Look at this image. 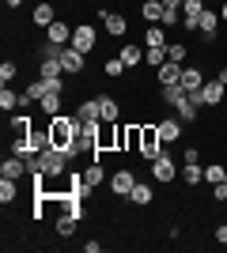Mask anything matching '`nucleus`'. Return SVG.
Masks as SVG:
<instances>
[{"label":"nucleus","instance_id":"obj_1","mask_svg":"<svg viewBox=\"0 0 227 253\" xmlns=\"http://www.w3.org/2000/svg\"><path fill=\"white\" fill-rule=\"evenodd\" d=\"M76 136H80V117L76 114H57L49 117V140H53V148L68 151L76 144Z\"/></svg>","mask_w":227,"mask_h":253},{"label":"nucleus","instance_id":"obj_2","mask_svg":"<svg viewBox=\"0 0 227 253\" xmlns=\"http://www.w3.org/2000/svg\"><path fill=\"white\" fill-rule=\"evenodd\" d=\"M140 159H159L163 155V136H159V125L155 121H140V151H136Z\"/></svg>","mask_w":227,"mask_h":253},{"label":"nucleus","instance_id":"obj_3","mask_svg":"<svg viewBox=\"0 0 227 253\" xmlns=\"http://www.w3.org/2000/svg\"><path fill=\"white\" fill-rule=\"evenodd\" d=\"M98 19H102V27H106V34L114 38V42H125V34H129V15L118 8H98Z\"/></svg>","mask_w":227,"mask_h":253},{"label":"nucleus","instance_id":"obj_4","mask_svg":"<svg viewBox=\"0 0 227 253\" xmlns=\"http://www.w3.org/2000/svg\"><path fill=\"white\" fill-rule=\"evenodd\" d=\"M151 181H159V185L178 181V163L171 159V151H163L159 159H151Z\"/></svg>","mask_w":227,"mask_h":253},{"label":"nucleus","instance_id":"obj_5","mask_svg":"<svg viewBox=\"0 0 227 253\" xmlns=\"http://www.w3.org/2000/svg\"><path fill=\"white\" fill-rule=\"evenodd\" d=\"M72 49H80V53H91L98 45V31L91 27V23H76V31H72Z\"/></svg>","mask_w":227,"mask_h":253},{"label":"nucleus","instance_id":"obj_6","mask_svg":"<svg viewBox=\"0 0 227 253\" xmlns=\"http://www.w3.org/2000/svg\"><path fill=\"white\" fill-rule=\"evenodd\" d=\"M185 95H193L201 106H220V102H224V95H227V87L220 84V80H205L201 91H185Z\"/></svg>","mask_w":227,"mask_h":253},{"label":"nucleus","instance_id":"obj_7","mask_svg":"<svg viewBox=\"0 0 227 253\" xmlns=\"http://www.w3.org/2000/svg\"><path fill=\"white\" fill-rule=\"evenodd\" d=\"M197 31H201V42H205V45L216 42V31H220V11L212 8V4H205V11H201V23H197Z\"/></svg>","mask_w":227,"mask_h":253},{"label":"nucleus","instance_id":"obj_8","mask_svg":"<svg viewBox=\"0 0 227 253\" xmlns=\"http://www.w3.org/2000/svg\"><path fill=\"white\" fill-rule=\"evenodd\" d=\"M155 125H159V136H163V144H167V148H174V144L182 140V132H185V125H182V121H178V117H174V114L159 117Z\"/></svg>","mask_w":227,"mask_h":253},{"label":"nucleus","instance_id":"obj_9","mask_svg":"<svg viewBox=\"0 0 227 253\" xmlns=\"http://www.w3.org/2000/svg\"><path fill=\"white\" fill-rule=\"evenodd\" d=\"M57 19H61V15H57V4H53V0H38V4H34L31 23L38 27V31H45V27H49V23H57Z\"/></svg>","mask_w":227,"mask_h":253},{"label":"nucleus","instance_id":"obj_10","mask_svg":"<svg viewBox=\"0 0 227 253\" xmlns=\"http://www.w3.org/2000/svg\"><path fill=\"white\" fill-rule=\"evenodd\" d=\"M80 174H84V185H87V189H91V193H98V185H106V181H110L106 167H102L98 159H91V163H87V167L80 170Z\"/></svg>","mask_w":227,"mask_h":253},{"label":"nucleus","instance_id":"obj_11","mask_svg":"<svg viewBox=\"0 0 227 253\" xmlns=\"http://www.w3.org/2000/svg\"><path fill=\"white\" fill-rule=\"evenodd\" d=\"M27 174H31V163H27V159L23 155H11L8 151V159H4V163H0V178H27Z\"/></svg>","mask_w":227,"mask_h":253},{"label":"nucleus","instance_id":"obj_12","mask_svg":"<svg viewBox=\"0 0 227 253\" xmlns=\"http://www.w3.org/2000/svg\"><path fill=\"white\" fill-rule=\"evenodd\" d=\"M133 185H136V174H133V170H114V174H110V193H114V197H129L133 193Z\"/></svg>","mask_w":227,"mask_h":253},{"label":"nucleus","instance_id":"obj_13","mask_svg":"<svg viewBox=\"0 0 227 253\" xmlns=\"http://www.w3.org/2000/svg\"><path fill=\"white\" fill-rule=\"evenodd\" d=\"M118 57H121V64H125L129 72H133V68H140V64H144V42H133V38H129V42H121Z\"/></svg>","mask_w":227,"mask_h":253},{"label":"nucleus","instance_id":"obj_14","mask_svg":"<svg viewBox=\"0 0 227 253\" xmlns=\"http://www.w3.org/2000/svg\"><path fill=\"white\" fill-rule=\"evenodd\" d=\"M174 117H178L182 125H193V121H201V102H197L193 95H182V102L174 106Z\"/></svg>","mask_w":227,"mask_h":253},{"label":"nucleus","instance_id":"obj_15","mask_svg":"<svg viewBox=\"0 0 227 253\" xmlns=\"http://www.w3.org/2000/svg\"><path fill=\"white\" fill-rule=\"evenodd\" d=\"M61 64H65V76H84L87 68V53L72 49V45H65V53H61Z\"/></svg>","mask_w":227,"mask_h":253},{"label":"nucleus","instance_id":"obj_16","mask_svg":"<svg viewBox=\"0 0 227 253\" xmlns=\"http://www.w3.org/2000/svg\"><path fill=\"white\" fill-rule=\"evenodd\" d=\"M8 128H11V140H31L34 117H31V114H11V117H8Z\"/></svg>","mask_w":227,"mask_h":253},{"label":"nucleus","instance_id":"obj_17","mask_svg":"<svg viewBox=\"0 0 227 253\" xmlns=\"http://www.w3.org/2000/svg\"><path fill=\"white\" fill-rule=\"evenodd\" d=\"M201 11H205V0H185L182 4V31H197Z\"/></svg>","mask_w":227,"mask_h":253},{"label":"nucleus","instance_id":"obj_18","mask_svg":"<svg viewBox=\"0 0 227 253\" xmlns=\"http://www.w3.org/2000/svg\"><path fill=\"white\" fill-rule=\"evenodd\" d=\"M72 23L68 19H57V23H49V27H45V38H49V42H61V45H68L72 42Z\"/></svg>","mask_w":227,"mask_h":253},{"label":"nucleus","instance_id":"obj_19","mask_svg":"<svg viewBox=\"0 0 227 253\" xmlns=\"http://www.w3.org/2000/svg\"><path fill=\"white\" fill-rule=\"evenodd\" d=\"M182 68H185V64H178V61H167L163 68H155V80H159V87L182 84Z\"/></svg>","mask_w":227,"mask_h":253},{"label":"nucleus","instance_id":"obj_20","mask_svg":"<svg viewBox=\"0 0 227 253\" xmlns=\"http://www.w3.org/2000/svg\"><path fill=\"white\" fill-rule=\"evenodd\" d=\"M140 42L144 45H167L171 38H167V27H163V23H148L140 31Z\"/></svg>","mask_w":227,"mask_h":253},{"label":"nucleus","instance_id":"obj_21","mask_svg":"<svg viewBox=\"0 0 227 253\" xmlns=\"http://www.w3.org/2000/svg\"><path fill=\"white\" fill-rule=\"evenodd\" d=\"M151 201H155V189L144 185V181H136L133 193H129V204H133V208H151Z\"/></svg>","mask_w":227,"mask_h":253},{"label":"nucleus","instance_id":"obj_22","mask_svg":"<svg viewBox=\"0 0 227 253\" xmlns=\"http://www.w3.org/2000/svg\"><path fill=\"white\" fill-rule=\"evenodd\" d=\"M182 87H185V91H201V87H205V68L185 64V68H182Z\"/></svg>","mask_w":227,"mask_h":253},{"label":"nucleus","instance_id":"obj_23","mask_svg":"<svg viewBox=\"0 0 227 253\" xmlns=\"http://www.w3.org/2000/svg\"><path fill=\"white\" fill-rule=\"evenodd\" d=\"M19 106H23V95H19V91H11V84H4V87H0V110H4V114H15Z\"/></svg>","mask_w":227,"mask_h":253},{"label":"nucleus","instance_id":"obj_24","mask_svg":"<svg viewBox=\"0 0 227 253\" xmlns=\"http://www.w3.org/2000/svg\"><path fill=\"white\" fill-rule=\"evenodd\" d=\"M98 110H102V121H121V102L114 95H98Z\"/></svg>","mask_w":227,"mask_h":253},{"label":"nucleus","instance_id":"obj_25","mask_svg":"<svg viewBox=\"0 0 227 253\" xmlns=\"http://www.w3.org/2000/svg\"><path fill=\"white\" fill-rule=\"evenodd\" d=\"M61 106H65V95H61V91H49V95H42L38 110H42L45 117H57V114H61Z\"/></svg>","mask_w":227,"mask_h":253},{"label":"nucleus","instance_id":"obj_26","mask_svg":"<svg viewBox=\"0 0 227 253\" xmlns=\"http://www.w3.org/2000/svg\"><path fill=\"white\" fill-rule=\"evenodd\" d=\"M15 201H19V181H15V178H0V204L11 208Z\"/></svg>","mask_w":227,"mask_h":253},{"label":"nucleus","instance_id":"obj_27","mask_svg":"<svg viewBox=\"0 0 227 253\" xmlns=\"http://www.w3.org/2000/svg\"><path fill=\"white\" fill-rule=\"evenodd\" d=\"M76 117L80 121H102V110H98V98H84L76 106Z\"/></svg>","mask_w":227,"mask_h":253},{"label":"nucleus","instance_id":"obj_28","mask_svg":"<svg viewBox=\"0 0 227 253\" xmlns=\"http://www.w3.org/2000/svg\"><path fill=\"white\" fill-rule=\"evenodd\" d=\"M76 227H80V219H76L72 211H61V215H57V223H53V231L61 234V238H72Z\"/></svg>","mask_w":227,"mask_h":253},{"label":"nucleus","instance_id":"obj_29","mask_svg":"<svg viewBox=\"0 0 227 253\" xmlns=\"http://www.w3.org/2000/svg\"><path fill=\"white\" fill-rule=\"evenodd\" d=\"M182 95H185V87L182 84H171V87H159V102L167 106V110H174V106L182 102Z\"/></svg>","mask_w":227,"mask_h":253},{"label":"nucleus","instance_id":"obj_30","mask_svg":"<svg viewBox=\"0 0 227 253\" xmlns=\"http://www.w3.org/2000/svg\"><path fill=\"white\" fill-rule=\"evenodd\" d=\"M140 19L144 23H163V0H140Z\"/></svg>","mask_w":227,"mask_h":253},{"label":"nucleus","instance_id":"obj_31","mask_svg":"<svg viewBox=\"0 0 227 253\" xmlns=\"http://www.w3.org/2000/svg\"><path fill=\"white\" fill-rule=\"evenodd\" d=\"M144 64L148 68H163L167 64V45H144Z\"/></svg>","mask_w":227,"mask_h":253},{"label":"nucleus","instance_id":"obj_32","mask_svg":"<svg viewBox=\"0 0 227 253\" xmlns=\"http://www.w3.org/2000/svg\"><path fill=\"white\" fill-rule=\"evenodd\" d=\"M182 181L189 185V189L201 185V181H205V167H201V163H185V167H182Z\"/></svg>","mask_w":227,"mask_h":253},{"label":"nucleus","instance_id":"obj_33","mask_svg":"<svg viewBox=\"0 0 227 253\" xmlns=\"http://www.w3.org/2000/svg\"><path fill=\"white\" fill-rule=\"evenodd\" d=\"M38 76H42V80H61V76H65V64L45 57V61H38Z\"/></svg>","mask_w":227,"mask_h":253},{"label":"nucleus","instance_id":"obj_34","mask_svg":"<svg viewBox=\"0 0 227 253\" xmlns=\"http://www.w3.org/2000/svg\"><path fill=\"white\" fill-rule=\"evenodd\" d=\"M185 57H189V42H185V38H178V42H167V61H178V64H182Z\"/></svg>","mask_w":227,"mask_h":253},{"label":"nucleus","instance_id":"obj_35","mask_svg":"<svg viewBox=\"0 0 227 253\" xmlns=\"http://www.w3.org/2000/svg\"><path fill=\"white\" fill-rule=\"evenodd\" d=\"M125 72H129V68L121 64V57H110V61H102V76H106V80H121Z\"/></svg>","mask_w":227,"mask_h":253},{"label":"nucleus","instance_id":"obj_36","mask_svg":"<svg viewBox=\"0 0 227 253\" xmlns=\"http://www.w3.org/2000/svg\"><path fill=\"white\" fill-rule=\"evenodd\" d=\"M224 178H227V167H224V163H216V159L205 163V181H208V185H216V181H224Z\"/></svg>","mask_w":227,"mask_h":253},{"label":"nucleus","instance_id":"obj_37","mask_svg":"<svg viewBox=\"0 0 227 253\" xmlns=\"http://www.w3.org/2000/svg\"><path fill=\"white\" fill-rule=\"evenodd\" d=\"M15 76H19V64H15V61H4V64H0V84H11Z\"/></svg>","mask_w":227,"mask_h":253},{"label":"nucleus","instance_id":"obj_38","mask_svg":"<svg viewBox=\"0 0 227 253\" xmlns=\"http://www.w3.org/2000/svg\"><path fill=\"white\" fill-rule=\"evenodd\" d=\"M212 201H216V204H227V181H216V185H212Z\"/></svg>","mask_w":227,"mask_h":253},{"label":"nucleus","instance_id":"obj_39","mask_svg":"<svg viewBox=\"0 0 227 253\" xmlns=\"http://www.w3.org/2000/svg\"><path fill=\"white\" fill-rule=\"evenodd\" d=\"M182 163H201V151L197 148H182Z\"/></svg>","mask_w":227,"mask_h":253},{"label":"nucleus","instance_id":"obj_40","mask_svg":"<svg viewBox=\"0 0 227 253\" xmlns=\"http://www.w3.org/2000/svg\"><path fill=\"white\" fill-rule=\"evenodd\" d=\"M212 80H220V84L227 87V64H220V68H216V76H212Z\"/></svg>","mask_w":227,"mask_h":253},{"label":"nucleus","instance_id":"obj_41","mask_svg":"<svg viewBox=\"0 0 227 253\" xmlns=\"http://www.w3.org/2000/svg\"><path fill=\"white\" fill-rule=\"evenodd\" d=\"M84 250H87V253H98V250H102V242H98V238H91V242H84Z\"/></svg>","mask_w":227,"mask_h":253},{"label":"nucleus","instance_id":"obj_42","mask_svg":"<svg viewBox=\"0 0 227 253\" xmlns=\"http://www.w3.org/2000/svg\"><path fill=\"white\" fill-rule=\"evenodd\" d=\"M216 242L227 246V223H220V227H216Z\"/></svg>","mask_w":227,"mask_h":253},{"label":"nucleus","instance_id":"obj_43","mask_svg":"<svg viewBox=\"0 0 227 253\" xmlns=\"http://www.w3.org/2000/svg\"><path fill=\"white\" fill-rule=\"evenodd\" d=\"M220 23H227V0H220Z\"/></svg>","mask_w":227,"mask_h":253},{"label":"nucleus","instance_id":"obj_44","mask_svg":"<svg viewBox=\"0 0 227 253\" xmlns=\"http://www.w3.org/2000/svg\"><path fill=\"white\" fill-rule=\"evenodd\" d=\"M4 4H8V8L15 11V8H19V4H23V0H4Z\"/></svg>","mask_w":227,"mask_h":253},{"label":"nucleus","instance_id":"obj_45","mask_svg":"<svg viewBox=\"0 0 227 253\" xmlns=\"http://www.w3.org/2000/svg\"><path fill=\"white\" fill-rule=\"evenodd\" d=\"M224 181H227V178H224Z\"/></svg>","mask_w":227,"mask_h":253}]
</instances>
